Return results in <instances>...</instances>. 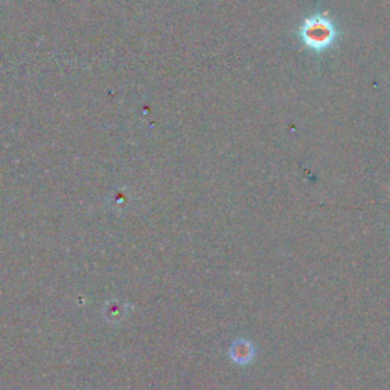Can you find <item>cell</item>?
Masks as SVG:
<instances>
[{
	"mask_svg": "<svg viewBox=\"0 0 390 390\" xmlns=\"http://www.w3.org/2000/svg\"><path fill=\"white\" fill-rule=\"evenodd\" d=\"M300 37L309 49L324 51L334 43L335 28L328 17L317 14L305 20L300 28Z\"/></svg>",
	"mask_w": 390,
	"mask_h": 390,
	"instance_id": "6da1fadb",
	"label": "cell"
},
{
	"mask_svg": "<svg viewBox=\"0 0 390 390\" xmlns=\"http://www.w3.org/2000/svg\"><path fill=\"white\" fill-rule=\"evenodd\" d=\"M255 357V348L247 339H238L231 346V359L237 365H248Z\"/></svg>",
	"mask_w": 390,
	"mask_h": 390,
	"instance_id": "7a4b0ae2",
	"label": "cell"
}]
</instances>
